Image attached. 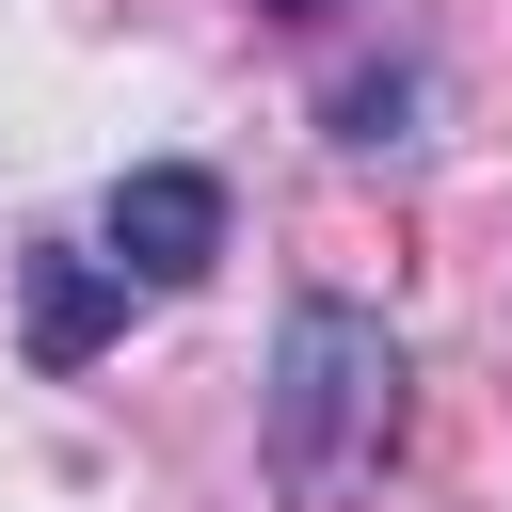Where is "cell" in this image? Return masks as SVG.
<instances>
[{"instance_id": "6da1fadb", "label": "cell", "mask_w": 512, "mask_h": 512, "mask_svg": "<svg viewBox=\"0 0 512 512\" xmlns=\"http://www.w3.org/2000/svg\"><path fill=\"white\" fill-rule=\"evenodd\" d=\"M256 448H272V496H304V512L368 496L400 448V336L368 304H288L272 384H256Z\"/></svg>"}, {"instance_id": "5b68a950", "label": "cell", "mask_w": 512, "mask_h": 512, "mask_svg": "<svg viewBox=\"0 0 512 512\" xmlns=\"http://www.w3.org/2000/svg\"><path fill=\"white\" fill-rule=\"evenodd\" d=\"M256 16H336V0H256Z\"/></svg>"}, {"instance_id": "3957f363", "label": "cell", "mask_w": 512, "mask_h": 512, "mask_svg": "<svg viewBox=\"0 0 512 512\" xmlns=\"http://www.w3.org/2000/svg\"><path fill=\"white\" fill-rule=\"evenodd\" d=\"M112 320H128V272L112 256H32V368H80Z\"/></svg>"}, {"instance_id": "7a4b0ae2", "label": "cell", "mask_w": 512, "mask_h": 512, "mask_svg": "<svg viewBox=\"0 0 512 512\" xmlns=\"http://www.w3.org/2000/svg\"><path fill=\"white\" fill-rule=\"evenodd\" d=\"M208 256H224V176H192V160L112 176V272L128 288H192Z\"/></svg>"}, {"instance_id": "277c9868", "label": "cell", "mask_w": 512, "mask_h": 512, "mask_svg": "<svg viewBox=\"0 0 512 512\" xmlns=\"http://www.w3.org/2000/svg\"><path fill=\"white\" fill-rule=\"evenodd\" d=\"M336 144H400V80H352L336 96Z\"/></svg>"}]
</instances>
